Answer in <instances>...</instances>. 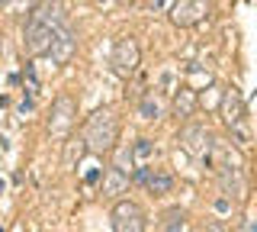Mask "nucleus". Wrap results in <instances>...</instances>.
Instances as JSON below:
<instances>
[{
  "mask_svg": "<svg viewBox=\"0 0 257 232\" xmlns=\"http://www.w3.org/2000/svg\"><path fill=\"white\" fill-rule=\"evenodd\" d=\"M68 20V10L58 4V0H52V4H39L36 10L29 13L26 26H23V49H26L32 58H42L48 52V45H52V36L55 29L64 26Z\"/></svg>",
  "mask_w": 257,
  "mask_h": 232,
  "instance_id": "1",
  "label": "nucleus"
},
{
  "mask_svg": "<svg viewBox=\"0 0 257 232\" xmlns=\"http://www.w3.org/2000/svg\"><path fill=\"white\" fill-rule=\"evenodd\" d=\"M100 178H103V197H119V194H125V190H128V181H132V178H128V171H122V168H116V165L106 168Z\"/></svg>",
  "mask_w": 257,
  "mask_h": 232,
  "instance_id": "11",
  "label": "nucleus"
},
{
  "mask_svg": "<svg viewBox=\"0 0 257 232\" xmlns=\"http://www.w3.org/2000/svg\"><path fill=\"white\" fill-rule=\"evenodd\" d=\"M32 110H36V97H29V100H23V103H20V116H23V119H26Z\"/></svg>",
  "mask_w": 257,
  "mask_h": 232,
  "instance_id": "20",
  "label": "nucleus"
},
{
  "mask_svg": "<svg viewBox=\"0 0 257 232\" xmlns=\"http://www.w3.org/2000/svg\"><path fill=\"white\" fill-rule=\"evenodd\" d=\"M222 123L228 126V132H231V142H235L238 148H247L251 145V126H247V103L244 97H241V91L238 87H228L225 91V97H222Z\"/></svg>",
  "mask_w": 257,
  "mask_h": 232,
  "instance_id": "3",
  "label": "nucleus"
},
{
  "mask_svg": "<svg viewBox=\"0 0 257 232\" xmlns=\"http://www.w3.org/2000/svg\"><path fill=\"white\" fill-rule=\"evenodd\" d=\"M74 52H77V36H74V26H71V23H64V26L55 29L52 45H48L45 58H52L55 65H68Z\"/></svg>",
  "mask_w": 257,
  "mask_h": 232,
  "instance_id": "10",
  "label": "nucleus"
},
{
  "mask_svg": "<svg viewBox=\"0 0 257 232\" xmlns=\"http://www.w3.org/2000/svg\"><path fill=\"white\" fill-rule=\"evenodd\" d=\"M68 139V135H64ZM87 155V142H84V135H77V139H68L64 142V155H61V165L68 168V171H74V168L80 165V158Z\"/></svg>",
  "mask_w": 257,
  "mask_h": 232,
  "instance_id": "13",
  "label": "nucleus"
},
{
  "mask_svg": "<svg viewBox=\"0 0 257 232\" xmlns=\"http://www.w3.org/2000/svg\"><path fill=\"white\" fill-rule=\"evenodd\" d=\"M145 219H148V216H145L142 203H135V200H119L109 213V226L116 232H142Z\"/></svg>",
  "mask_w": 257,
  "mask_h": 232,
  "instance_id": "6",
  "label": "nucleus"
},
{
  "mask_svg": "<svg viewBox=\"0 0 257 232\" xmlns=\"http://www.w3.org/2000/svg\"><path fill=\"white\" fill-rule=\"evenodd\" d=\"M132 158H135V165H142V162H151V158H155V142L151 139H139V142H132Z\"/></svg>",
  "mask_w": 257,
  "mask_h": 232,
  "instance_id": "16",
  "label": "nucleus"
},
{
  "mask_svg": "<svg viewBox=\"0 0 257 232\" xmlns=\"http://www.w3.org/2000/svg\"><path fill=\"white\" fill-rule=\"evenodd\" d=\"M0 107H7V97H4V94H0Z\"/></svg>",
  "mask_w": 257,
  "mask_h": 232,
  "instance_id": "22",
  "label": "nucleus"
},
{
  "mask_svg": "<svg viewBox=\"0 0 257 232\" xmlns=\"http://www.w3.org/2000/svg\"><path fill=\"white\" fill-rule=\"evenodd\" d=\"M177 142H180V148L187 151L190 158H203L209 151V145H212V132H209L203 123H187L180 129V135H177Z\"/></svg>",
  "mask_w": 257,
  "mask_h": 232,
  "instance_id": "9",
  "label": "nucleus"
},
{
  "mask_svg": "<svg viewBox=\"0 0 257 232\" xmlns=\"http://www.w3.org/2000/svg\"><path fill=\"white\" fill-rule=\"evenodd\" d=\"M23 84H26V94H29V97H39V78H36V71H32V65H26Z\"/></svg>",
  "mask_w": 257,
  "mask_h": 232,
  "instance_id": "18",
  "label": "nucleus"
},
{
  "mask_svg": "<svg viewBox=\"0 0 257 232\" xmlns=\"http://www.w3.org/2000/svg\"><path fill=\"white\" fill-rule=\"evenodd\" d=\"M174 113L180 116V119H190L193 113H196V107H199V97H196V91H193L190 84H180L177 87V94H174Z\"/></svg>",
  "mask_w": 257,
  "mask_h": 232,
  "instance_id": "12",
  "label": "nucleus"
},
{
  "mask_svg": "<svg viewBox=\"0 0 257 232\" xmlns=\"http://www.w3.org/2000/svg\"><path fill=\"white\" fill-rule=\"evenodd\" d=\"M209 7H212V0H174L171 23H174V26H180V29L199 26V23L209 17Z\"/></svg>",
  "mask_w": 257,
  "mask_h": 232,
  "instance_id": "8",
  "label": "nucleus"
},
{
  "mask_svg": "<svg viewBox=\"0 0 257 232\" xmlns=\"http://www.w3.org/2000/svg\"><path fill=\"white\" fill-rule=\"evenodd\" d=\"M74 119H77V103L71 100L68 94L55 97L52 116H48V132H52L55 139H64V135H71V129H74Z\"/></svg>",
  "mask_w": 257,
  "mask_h": 232,
  "instance_id": "7",
  "label": "nucleus"
},
{
  "mask_svg": "<svg viewBox=\"0 0 257 232\" xmlns=\"http://www.w3.org/2000/svg\"><path fill=\"white\" fill-rule=\"evenodd\" d=\"M80 135H84V142H87V151H93V155H109L119 142V116L106 107L96 110V113L87 119V126H84Z\"/></svg>",
  "mask_w": 257,
  "mask_h": 232,
  "instance_id": "2",
  "label": "nucleus"
},
{
  "mask_svg": "<svg viewBox=\"0 0 257 232\" xmlns=\"http://www.w3.org/2000/svg\"><path fill=\"white\" fill-rule=\"evenodd\" d=\"M109 65H112V71H116V74L132 78L135 71H139V65H142V49H139V42H135L132 36H122L116 45H112Z\"/></svg>",
  "mask_w": 257,
  "mask_h": 232,
  "instance_id": "5",
  "label": "nucleus"
},
{
  "mask_svg": "<svg viewBox=\"0 0 257 232\" xmlns=\"http://www.w3.org/2000/svg\"><path fill=\"white\" fill-rule=\"evenodd\" d=\"M135 184H142L145 190H148L151 197H167L174 190V174L171 171H164V168H155V165H148V162H142V165H135V171L128 174Z\"/></svg>",
  "mask_w": 257,
  "mask_h": 232,
  "instance_id": "4",
  "label": "nucleus"
},
{
  "mask_svg": "<svg viewBox=\"0 0 257 232\" xmlns=\"http://www.w3.org/2000/svg\"><path fill=\"white\" fill-rule=\"evenodd\" d=\"M235 200H231V197H225L222 194V190H219V194H215V200H212V210L215 213H222V216H231V210H235Z\"/></svg>",
  "mask_w": 257,
  "mask_h": 232,
  "instance_id": "17",
  "label": "nucleus"
},
{
  "mask_svg": "<svg viewBox=\"0 0 257 232\" xmlns=\"http://www.w3.org/2000/svg\"><path fill=\"white\" fill-rule=\"evenodd\" d=\"M100 174H103L100 168H93V171H87V178H84V181H87V184H100Z\"/></svg>",
  "mask_w": 257,
  "mask_h": 232,
  "instance_id": "21",
  "label": "nucleus"
},
{
  "mask_svg": "<svg viewBox=\"0 0 257 232\" xmlns=\"http://www.w3.org/2000/svg\"><path fill=\"white\" fill-rule=\"evenodd\" d=\"M158 229H164V232H180V229H187V213H183L180 206L164 210V213H161V219H158Z\"/></svg>",
  "mask_w": 257,
  "mask_h": 232,
  "instance_id": "14",
  "label": "nucleus"
},
{
  "mask_svg": "<svg viewBox=\"0 0 257 232\" xmlns=\"http://www.w3.org/2000/svg\"><path fill=\"white\" fill-rule=\"evenodd\" d=\"M116 168H122V171H132V168H135V158H132V148H128V145L119 148V155H116Z\"/></svg>",
  "mask_w": 257,
  "mask_h": 232,
  "instance_id": "19",
  "label": "nucleus"
},
{
  "mask_svg": "<svg viewBox=\"0 0 257 232\" xmlns=\"http://www.w3.org/2000/svg\"><path fill=\"white\" fill-rule=\"evenodd\" d=\"M119 4H132V0H119Z\"/></svg>",
  "mask_w": 257,
  "mask_h": 232,
  "instance_id": "23",
  "label": "nucleus"
},
{
  "mask_svg": "<svg viewBox=\"0 0 257 232\" xmlns=\"http://www.w3.org/2000/svg\"><path fill=\"white\" fill-rule=\"evenodd\" d=\"M161 113H164V100H161L155 91L145 94V97L139 100V116L142 119H148V123H151V119H161Z\"/></svg>",
  "mask_w": 257,
  "mask_h": 232,
  "instance_id": "15",
  "label": "nucleus"
}]
</instances>
